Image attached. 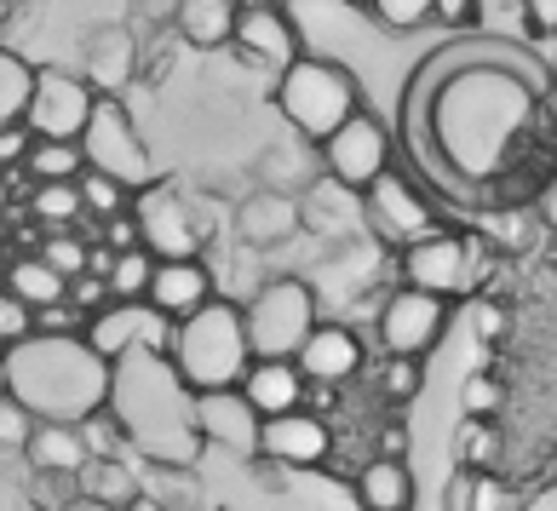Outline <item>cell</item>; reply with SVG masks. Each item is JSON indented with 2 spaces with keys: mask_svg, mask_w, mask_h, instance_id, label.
Instances as JSON below:
<instances>
[{
  "mask_svg": "<svg viewBox=\"0 0 557 511\" xmlns=\"http://www.w3.org/2000/svg\"><path fill=\"white\" fill-rule=\"evenodd\" d=\"M70 511H121V506H104V500H87V495H81Z\"/></svg>",
  "mask_w": 557,
  "mask_h": 511,
  "instance_id": "f5cc1de1",
  "label": "cell"
},
{
  "mask_svg": "<svg viewBox=\"0 0 557 511\" xmlns=\"http://www.w3.org/2000/svg\"><path fill=\"white\" fill-rule=\"evenodd\" d=\"M305 230V201L294 190H259L236 208V236L247 241V248H276V241L299 236Z\"/></svg>",
  "mask_w": 557,
  "mask_h": 511,
  "instance_id": "e0dca14e",
  "label": "cell"
},
{
  "mask_svg": "<svg viewBox=\"0 0 557 511\" xmlns=\"http://www.w3.org/2000/svg\"><path fill=\"white\" fill-rule=\"evenodd\" d=\"M150 17H156V29H161V24H178V0H133L127 29L144 35V29H150Z\"/></svg>",
  "mask_w": 557,
  "mask_h": 511,
  "instance_id": "ee69618b",
  "label": "cell"
},
{
  "mask_svg": "<svg viewBox=\"0 0 557 511\" xmlns=\"http://www.w3.org/2000/svg\"><path fill=\"white\" fill-rule=\"evenodd\" d=\"M24 460H29V472H70L81 477L92 465V448H87V432L70 420H35V437L24 448Z\"/></svg>",
  "mask_w": 557,
  "mask_h": 511,
  "instance_id": "7402d4cb",
  "label": "cell"
},
{
  "mask_svg": "<svg viewBox=\"0 0 557 511\" xmlns=\"http://www.w3.org/2000/svg\"><path fill=\"white\" fill-rule=\"evenodd\" d=\"M454 454H460V465H471V472H494V465H500V425L466 414L460 432H454Z\"/></svg>",
  "mask_w": 557,
  "mask_h": 511,
  "instance_id": "4dcf8cb0",
  "label": "cell"
},
{
  "mask_svg": "<svg viewBox=\"0 0 557 511\" xmlns=\"http://www.w3.org/2000/svg\"><path fill=\"white\" fill-rule=\"evenodd\" d=\"M29 150H35V133L24 127V121H17V127H0V167H12V161L24 167Z\"/></svg>",
  "mask_w": 557,
  "mask_h": 511,
  "instance_id": "f6af8a7d",
  "label": "cell"
},
{
  "mask_svg": "<svg viewBox=\"0 0 557 511\" xmlns=\"http://www.w3.org/2000/svg\"><path fill=\"white\" fill-rule=\"evenodd\" d=\"M29 213L40 219V230H75L87 219V201H81V178L75 184H35Z\"/></svg>",
  "mask_w": 557,
  "mask_h": 511,
  "instance_id": "f1b7e54d",
  "label": "cell"
},
{
  "mask_svg": "<svg viewBox=\"0 0 557 511\" xmlns=\"http://www.w3.org/2000/svg\"><path fill=\"white\" fill-rule=\"evenodd\" d=\"M104 241H110L115 253H133V248H144L138 219H133V213H115V219H104Z\"/></svg>",
  "mask_w": 557,
  "mask_h": 511,
  "instance_id": "bcb514c9",
  "label": "cell"
},
{
  "mask_svg": "<svg viewBox=\"0 0 557 511\" xmlns=\"http://www.w3.org/2000/svg\"><path fill=\"white\" fill-rule=\"evenodd\" d=\"M448 328V299L425 294V288H403L380 304V339H385V357H425L431 345L443 339Z\"/></svg>",
  "mask_w": 557,
  "mask_h": 511,
  "instance_id": "4fadbf2b",
  "label": "cell"
},
{
  "mask_svg": "<svg viewBox=\"0 0 557 511\" xmlns=\"http://www.w3.org/2000/svg\"><path fill=\"white\" fill-rule=\"evenodd\" d=\"M115 362L98 357L87 334H29L7 351V397H17L35 420H92L110 408Z\"/></svg>",
  "mask_w": 557,
  "mask_h": 511,
  "instance_id": "7a4b0ae2",
  "label": "cell"
},
{
  "mask_svg": "<svg viewBox=\"0 0 557 511\" xmlns=\"http://www.w3.org/2000/svg\"><path fill=\"white\" fill-rule=\"evenodd\" d=\"M362 339L339 328V322H317V334L305 339V351L294 357L299 362V374L311 379V385H345V379H357L362 374Z\"/></svg>",
  "mask_w": 557,
  "mask_h": 511,
  "instance_id": "ffe728a7",
  "label": "cell"
},
{
  "mask_svg": "<svg viewBox=\"0 0 557 511\" xmlns=\"http://www.w3.org/2000/svg\"><path fill=\"white\" fill-rule=\"evenodd\" d=\"M35 437V414L17 397H0V454H24Z\"/></svg>",
  "mask_w": 557,
  "mask_h": 511,
  "instance_id": "f35d334b",
  "label": "cell"
},
{
  "mask_svg": "<svg viewBox=\"0 0 557 511\" xmlns=\"http://www.w3.org/2000/svg\"><path fill=\"white\" fill-rule=\"evenodd\" d=\"M24 173L35 184H75L81 173H87V155H81V145H64V138H35Z\"/></svg>",
  "mask_w": 557,
  "mask_h": 511,
  "instance_id": "83f0119b",
  "label": "cell"
},
{
  "mask_svg": "<svg viewBox=\"0 0 557 511\" xmlns=\"http://www.w3.org/2000/svg\"><path fill=\"white\" fill-rule=\"evenodd\" d=\"M276 110L294 121L299 138H334L350 115H362V87L339 58H294L282 75H276Z\"/></svg>",
  "mask_w": 557,
  "mask_h": 511,
  "instance_id": "277c9868",
  "label": "cell"
},
{
  "mask_svg": "<svg viewBox=\"0 0 557 511\" xmlns=\"http://www.w3.org/2000/svg\"><path fill=\"white\" fill-rule=\"evenodd\" d=\"M81 201H87L92 219H115V213H133V190L110 173H81Z\"/></svg>",
  "mask_w": 557,
  "mask_h": 511,
  "instance_id": "836d02e7",
  "label": "cell"
},
{
  "mask_svg": "<svg viewBox=\"0 0 557 511\" xmlns=\"http://www.w3.org/2000/svg\"><path fill=\"white\" fill-rule=\"evenodd\" d=\"M196 425L213 448L236 460L264 454V414L247 402L242 385H224V391H196Z\"/></svg>",
  "mask_w": 557,
  "mask_h": 511,
  "instance_id": "5bb4252c",
  "label": "cell"
},
{
  "mask_svg": "<svg viewBox=\"0 0 557 511\" xmlns=\"http://www.w3.org/2000/svg\"><path fill=\"white\" fill-rule=\"evenodd\" d=\"M98 110V87L81 70H58L47 64L35 75V98H29V115L24 127L35 138H64V145H81V133H87V121Z\"/></svg>",
  "mask_w": 557,
  "mask_h": 511,
  "instance_id": "9c48e42d",
  "label": "cell"
},
{
  "mask_svg": "<svg viewBox=\"0 0 557 511\" xmlns=\"http://www.w3.org/2000/svg\"><path fill=\"white\" fill-rule=\"evenodd\" d=\"M70 304H81V311H87V316H98V311H104V304H115V294H110V276H75L70 282Z\"/></svg>",
  "mask_w": 557,
  "mask_h": 511,
  "instance_id": "7bdbcfd3",
  "label": "cell"
},
{
  "mask_svg": "<svg viewBox=\"0 0 557 511\" xmlns=\"http://www.w3.org/2000/svg\"><path fill=\"white\" fill-rule=\"evenodd\" d=\"M420 391V357H385L380 367V397L385 402H408Z\"/></svg>",
  "mask_w": 557,
  "mask_h": 511,
  "instance_id": "ab89813d",
  "label": "cell"
},
{
  "mask_svg": "<svg viewBox=\"0 0 557 511\" xmlns=\"http://www.w3.org/2000/svg\"><path fill=\"white\" fill-rule=\"evenodd\" d=\"M81 75H87L98 92L121 98V92L133 87V75H138V35L127 24L92 29L87 35V52H81Z\"/></svg>",
  "mask_w": 557,
  "mask_h": 511,
  "instance_id": "ac0fdd59",
  "label": "cell"
},
{
  "mask_svg": "<svg viewBox=\"0 0 557 511\" xmlns=\"http://www.w3.org/2000/svg\"><path fill=\"white\" fill-rule=\"evenodd\" d=\"M127 511H173V506H168V500H156V495H144V500H133Z\"/></svg>",
  "mask_w": 557,
  "mask_h": 511,
  "instance_id": "816d5d0a",
  "label": "cell"
},
{
  "mask_svg": "<svg viewBox=\"0 0 557 511\" xmlns=\"http://www.w3.org/2000/svg\"><path fill=\"white\" fill-rule=\"evenodd\" d=\"M35 75L17 52L0 47V127H17V121L29 115V98H35Z\"/></svg>",
  "mask_w": 557,
  "mask_h": 511,
  "instance_id": "f546056e",
  "label": "cell"
},
{
  "mask_svg": "<svg viewBox=\"0 0 557 511\" xmlns=\"http://www.w3.org/2000/svg\"><path fill=\"white\" fill-rule=\"evenodd\" d=\"M529 17L534 29H557V0H529Z\"/></svg>",
  "mask_w": 557,
  "mask_h": 511,
  "instance_id": "f907efd6",
  "label": "cell"
},
{
  "mask_svg": "<svg viewBox=\"0 0 557 511\" xmlns=\"http://www.w3.org/2000/svg\"><path fill=\"white\" fill-rule=\"evenodd\" d=\"M115 420L127 425V443L150 465H196L201 460V425H196V391L184 385L168 351H133L115 362Z\"/></svg>",
  "mask_w": 557,
  "mask_h": 511,
  "instance_id": "6da1fadb",
  "label": "cell"
},
{
  "mask_svg": "<svg viewBox=\"0 0 557 511\" xmlns=\"http://www.w3.org/2000/svg\"><path fill=\"white\" fill-rule=\"evenodd\" d=\"M236 52L253 58L264 70H287L299 52V29L294 17L282 12V0H259V7H242V24H236Z\"/></svg>",
  "mask_w": 557,
  "mask_h": 511,
  "instance_id": "2e32d148",
  "label": "cell"
},
{
  "mask_svg": "<svg viewBox=\"0 0 557 511\" xmlns=\"http://www.w3.org/2000/svg\"><path fill=\"white\" fill-rule=\"evenodd\" d=\"M247 311V339L253 357H299L305 339L317 334V294L299 276H276L242 304Z\"/></svg>",
  "mask_w": 557,
  "mask_h": 511,
  "instance_id": "5b68a950",
  "label": "cell"
},
{
  "mask_svg": "<svg viewBox=\"0 0 557 511\" xmlns=\"http://www.w3.org/2000/svg\"><path fill=\"white\" fill-rule=\"evenodd\" d=\"M431 17H437L443 29H466L471 17H478V0H437V12H431Z\"/></svg>",
  "mask_w": 557,
  "mask_h": 511,
  "instance_id": "c3c4849f",
  "label": "cell"
},
{
  "mask_svg": "<svg viewBox=\"0 0 557 511\" xmlns=\"http://www.w3.org/2000/svg\"><path fill=\"white\" fill-rule=\"evenodd\" d=\"M242 391H247V402H253L264 420L294 414V408H311V379L299 374L294 357H253V367H247V379H242Z\"/></svg>",
  "mask_w": 557,
  "mask_h": 511,
  "instance_id": "d6986e66",
  "label": "cell"
},
{
  "mask_svg": "<svg viewBox=\"0 0 557 511\" xmlns=\"http://www.w3.org/2000/svg\"><path fill=\"white\" fill-rule=\"evenodd\" d=\"M35 253L47 259L64 282H75V276H87V264H92V241H81L75 230H47Z\"/></svg>",
  "mask_w": 557,
  "mask_h": 511,
  "instance_id": "1f68e13d",
  "label": "cell"
},
{
  "mask_svg": "<svg viewBox=\"0 0 557 511\" xmlns=\"http://www.w3.org/2000/svg\"><path fill=\"white\" fill-rule=\"evenodd\" d=\"M317 161H322V178H334L339 190H357L362 196L374 178L391 173V133L362 110V115H350L334 138H322Z\"/></svg>",
  "mask_w": 557,
  "mask_h": 511,
  "instance_id": "30bf717a",
  "label": "cell"
},
{
  "mask_svg": "<svg viewBox=\"0 0 557 511\" xmlns=\"http://www.w3.org/2000/svg\"><path fill=\"white\" fill-rule=\"evenodd\" d=\"M150 282H156V253L150 248L115 253V264H110V294L115 299H150Z\"/></svg>",
  "mask_w": 557,
  "mask_h": 511,
  "instance_id": "d6a6232c",
  "label": "cell"
},
{
  "mask_svg": "<svg viewBox=\"0 0 557 511\" xmlns=\"http://www.w3.org/2000/svg\"><path fill=\"white\" fill-rule=\"evenodd\" d=\"M334 454V432L317 408H294V414L264 420V460L282 465V472H311Z\"/></svg>",
  "mask_w": 557,
  "mask_h": 511,
  "instance_id": "9a60e30c",
  "label": "cell"
},
{
  "mask_svg": "<svg viewBox=\"0 0 557 511\" xmlns=\"http://www.w3.org/2000/svg\"><path fill=\"white\" fill-rule=\"evenodd\" d=\"M247 0H178V40L196 52H219L236 47V24H242Z\"/></svg>",
  "mask_w": 557,
  "mask_h": 511,
  "instance_id": "603a6c76",
  "label": "cell"
},
{
  "mask_svg": "<svg viewBox=\"0 0 557 511\" xmlns=\"http://www.w3.org/2000/svg\"><path fill=\"white\" fill-rule=\"evenodd\" d=\"M471 328H478L483 339H500L506 334V311L494 299H478V311H471Z\"/></svg>",
  "mask_w": 557,
  "mask_h": 511,
  "instance_id": "7dc6e473",
  "label": "cell"
},
{
  "mask_svg": "<svg viewBox=\"0 0 557 511\" xmlns=\"http://www.w3.org/2000/svg\"><path fill=\"white\" fill-rule=\"evenodd\" d=\"M81 500V477L70 472H35L29 477V506L35 511H70Z\"/></svg>",
  "mask_w": 557,
  "mask_h": 511,
  "instance_id": "d590c367",
  "label": "cell"
},
{
  "mask_svg": "<svg viewBox=\"0 0 557 511\" xmlns=\"http://www.w3.org/2000/svg\"><path fill=\"white\" fill-rule=\"evenodd\" d=\"M483 276H488V248H483V241L454 236V230H431L425 241L403 248V282H408V288L437 294V299L478 294Z\"/></svg>",
  "mask_w": 557,
  "mask_h": 511,
  "instance_id": "52a82bcc",
  "label": "cell"
},
{
  "mask_svg": "<svg viewBox=\"0 0 557 511\" xmlns=\"http://www.w3.org/2000/svg\"><path fill=\"white\" fill-rule=\"evenodd\" d=\"M133 219L156 259H196L201 241H208V219L190 208V196L178 184H161V178L133 196Z\"/></svg>",
  "mask_w": 557,
  "mask_h": 511,
  "instance_id": "ba28073f",
  "label": "cell"
},
{
  "mask_svg": "<svg viewBox=\"0 0 557 511\" xmlns=\"http://www.w3.org/2000/svg\"><path fill=\"white\" fill-rule=\"evenodd\" d=\"M247 7H259V0H247Z\"/></svg>",
  "mask_w": 557,
  "mask_h": 511,
  "instance_id": "11a10c76",
  "label": "cell"
},
{
  "mask_svg": "<svg viewBox=\"0 0 557 511\" xmlns=\"http://www.w3.org/2000/svg\"><path fill=\"white\" fill-rule=\"evenodd\" d=\"M213 294V271L201 259H156V282H150V304L156 311H168L173 322L196 316Z\"/></svg>",
  "mask_w": 557,
  "mask_h": 511,
  "instance_id": "44dd1931",
  "label": "cell"
},
{
  "mask_svg": "<svg viewBox=\"0 0 557 511\" xmlns=\"http://www.w3.org/2000/svg\"><path fill=\"white\" fill-rule=\"evenodd\" d=\"M448 511H529V500H523V488L500 483L494 472L460 465V472L448 477Z\"/></svg>",
  "mask_w": 557,
  "mask_h": 511,
  "instance_id": "d4e9b609",
  "label": "cell"
},
{
  "mask_svg": "<svg viewBox=\"0 0 557 511\" xmlns=\"http://www.w3.org/2000/svg\"><path fill=\"white\" fill-rule=\"evenodd\" d=\"M173 328L178 322L168 311H156L150 299H115L87 322V345L98 357H133V351H173Z\"/></svg>",
  "mask_w": 557,
  "mask_h": 511,
  "instance_id": "8fae6325",
  "label": "cell"
},
{
  "mask_svg": "<svg viewBox=\"0 0 557 511\" xmlns=\"http://www.w3.org/2000/svg\"><path fill=\"white\" fill-rule=\"evenodd\" d=\"M500 402H506V385L494 374H471L460 385V408H466V414H478V420H494V414H500Z\"/></svg>",
  "mask_w": 557,
  "mask_h": 511,
  "instance_id": "60d3db41",
  "label": "cell"
},
{
  "mask_svg": "<svg viewBox=\"0 0 557 511\" xmlns=\"http://www.w3.org/2000/svg\"><path fill=\"white\" fill-rule=\"evenodd\" d=\"M173 367L184 374L190 391H224L242 385L253 367V339H247V311L236 299H208L196 316L173 328Z\"/></svg>",
  "mask_w": 557,
  "mask_h": 511,
  "instance_id": "3957f363",
  "label": "cell"
},
{
  "mask_svg": "<svg viewBox=\"0 0 557 511\" xmlns=\"http://www.w3.org/2000/svg\"><path fill=\"white\" fill-rule=\"evenodd\" d=\"M380 454L385 460H403L408 454V432H403V425H385V432H380Z\"/></svg>",
  "mask_w": 557,
  "mask_h": 511,
  "instance_id": "681fc988",
  "label": "cell"
},
{
  "mask_svg": "<svg viewBox=\"0 0 557 511\" xmlns=\"http://www.w3.org/2000/svg\"><path fill=\"white\" fill-rule=\"evenodd\" d=\"M357 500L362 511H414V477H408L403 460L374 454L357 472Z\"/></svg>",
  "mask_w": 557,
  "mask_h": 511,
  "instance_id": "cb8c5ba5",
  "label": "cell"
},
{
  "mask_svg": "<svg viewBox=\"0 0 557 511\" xmlns=\"http://www.w3.org/2000/svg\"><path fill=\"white\" fill-rule=\"evenodd\" d=\"M0 397H7V351H0Z\"/></svg>",
  "mask_w": 557,
  "mask_h": 511,
  "instance_id": "db71d44e",
  "label": "cell"
},
{
  "mask_svg": "<svg viewBox=\"0 0 557 511\" xmlns=\"http://www.w3.org/2000/svg\"><path fill=\"white\" fill-rule=\"evenodd\" d=\"M35 334V304H24L7 282H0V351H12V345H24Z\"/></svg>",
  "mask_w": 557,
  "mask_h": 511,
  "instance_id": "74e56055",
  "label": "cell"
},
{
  "mask_svg": "<svg viewBox=\"0 0 557 511\" xmlns=\"http://www.w3.org/2000/svg\"><path fill=\"white\" fill-rule=\"evenodd\" d=\"M81 432H87V448H92V460H121L127 454V425L115 420V408H98L92 420H81Z\"/></svg>",
  "mask_w": 557,
  "mask_h": 511,
  "instance_id": "e575fe53",
  "label": "cell"
},
{
  "mask_svg": "<svg viewBox=\"0 0 557 511\" xmlns=\"http://www.w3.org/2000/svg\"><path fill=\"white\" fill-rule=\"evenodd\" d=\"M368 12H374V24L391 29V35H408L420 29L431 12H437V0H368Z\"/></svg>",
  "mask_w": 557,
  "mask_h": 511,
  "instance_id": "8d00e7d4",
  "label": "cell"
},
{
  "mask_svg": "<svg viewBox=\"0 0 557 511\" xmlns=\"http://www.w3.org/2000/svg\"><path fill=\"white\" fill-rule=\"evenodd\" d=\"M7 288L24 299V304H35V311H47V304H64V299H70V282L58 276L40 253H29V259L12 264V271H7Z\"/></svg>",
  "mask_w": 557,
  "mask_h": 511,
  "instance_id": "4316f807",
  "label": "cell"
},
{
  "mask_svg": "<svg viewBox=\"0 0 557 511\" xmlns=\"http://www.w3.org/2000/svg\"><path fill=\"white\" fill-rule=\"evenodd\" d=\"M362 219H368V230H374L385 248H414V241H425L431 230H437L431 201H425L397 167L362 190Z\"/></svg>",
  "mask_w": 557,
  "mask_h": 511,
  "instance_id": "7c38bea8",
  "label": "cell"
},
{
  "mask_svg": "<svg viewBox=\"0 0 557 511\" xmlns=\"http://www.w3.org/2000/svg\"><path fill=\"white\" fill-rule=\"evenodd\" d=\"M81 495L127 511L133 500H144V472L127 465V454H121V460H92L87 472H81Z\"/></svg>",
  "mask_w": 557,
  "mask_h": 511,
  "instance_id": "484cf974",
  "label": "cell"
},
{
  "mask_svg": "<svg viewBox=\"0 0 557 511\" xmlns=\"http://www.w3.org/2000/svg\"><path fill=\"white\" fill-rule=\"evenodd\" d=\"M87 311H81V304H47V311H35V334H87Z\"/></svg>",
  "mask_w": 557,
  "mask_h": 511,
  "instance_id": "b9f144b4",
  "label": "cell"
},
{
  "mask_svg": "<svg viewBox=\"0 0 557 511\" xmlns=\"http://www.w3.org/2000/svg\"><path fill=\"white\" fill-rule=\"evenodd\" d=\"M81 155H87L92 173L121 178L133 196L156 184V155H150V145L138 138L127 104H121V98H110V92H98V110H92V121H87V133H81Z\"/></svg>",
  "mask_w": 557,
  "mask_h": 511,
  "instance_id": "8992f818",
  "label": "cell"
}]
</instances>
